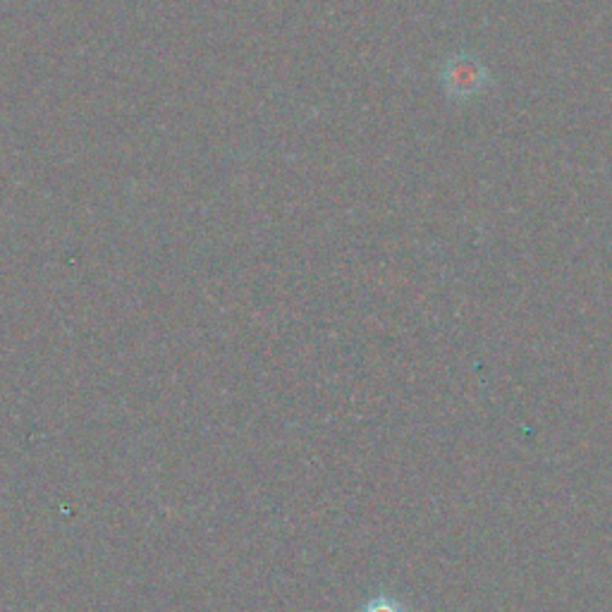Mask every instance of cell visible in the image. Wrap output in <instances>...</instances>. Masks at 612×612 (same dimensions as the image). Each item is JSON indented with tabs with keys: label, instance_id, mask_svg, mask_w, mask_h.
<instances>
[{
	"label": "cell",
	"instance_id": "cell-1",
	"mask_svg": "<svg viewBox=\"0 0 612 612\" xmlns=\"http://www.w3.org/2000/svg\"><path fill=\"white\" fill-rule=\"evenodd\" d=\"M438 82L450 101L467 103L479 99L493 87V75L479 55L459 51L440 67Z\"/></svg>",
	"mask_w": 612,
	"mask_h": 612
},
{
	"label": "cell",
	"instance_id": "cell-2",
	"mask_svg": "<svg viewBox=\"0 0 612 612\" xmlns=\"http://www.w3.org/2000/svg\"><path fill=\"white\" fill-rule=\"evenodd\" d=\"M376 612H395V610H390V608H385V610H376Z\"/></svg>",
	"mask_w": 612,
	"mask_h": 612
}]
</instances>
